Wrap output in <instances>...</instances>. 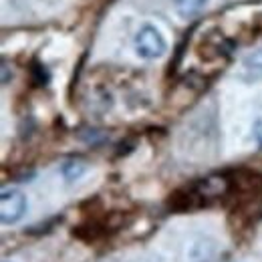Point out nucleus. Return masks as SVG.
<instances>
[{
  "instance_id": "nucleus-5",
  "label": "nucleus",
  "mask_w": 262,
  "mask_h": 262,
  "mask_svg": "<svg viewBox=\"0 0 262 262\" xmlns=\"http://www.w3.org/2000/svg\"><path fill=\"white\" fill-rule=\"evenodd\" d=\"M61 171H63V178H65L67 182H77L87 171V165L83 164V162H79V160H69V162L63 164Z\"/></svg>"
},
{
  "instance_id": "nucleus-6",
  "label": "nucleus",
  "mask_w": 262,
  "mask_h": 262,
  "mask_svg": "<svg viewBox=\"0 0 262 262\" xmlns=\"http://www.w3.org/2000/svg\"><path fill=\"white\" fill-rule=\"evenodd\" d=\"M242 65L246 67L248 71H252V73H262V49H256V51L248 53L242 59Z\"/></svg>"
},
{
  "instance_id": "nucleus-1",
  "label": "nucleus",
  "mask_w": 262,
  "mask_h": 262,
  "mask_svg": "<svg viewBox=\"0 0 262 262\" xmlns=\"http://www.w3.org/2000/svg\"><path fill=\"white\" fill-rule=\"evenodd\" d=\"M167 49L164 34L160 33L154 25H143L135 34V53L141 59H160Z\"/></svg>"
},
{
  "instance_id": "nucleus-3",
  "label": "nucleus",
  "mask_w": 262,
  "mask_h": 262,
  "mask_svg": "<svg viewBox=\"0 0 262 262\" xmlns=\"http://www.w3.org/2000/svg\"><path fill=\"white\" fill-rule=\"evenodd\" d=\"M208 200L210 198L204 194V190L200 188V184H194V186H190L186 190L173 192L169 196V200H167V204H169V208L173 212H192V210H198V208L206 206Z\"/></svg>"
},
{
  "instance_id": "nucleus-2",
  "label": "nucleus",
  "mask_w": 262,
  "mask_h": 262,
  "mask_svg": "<svg viewBox=\"0 0 262 262\" xmlns=\"http://www.w3.org/2000/svg\"><path fill=\"white\" fill-rule=\"evenodd\" d=\"M29 210V200L20 190H2L0 194V220L2 224H16Z\"/></svg>"
},
{
  "instance_id": "nucleus-7",
  "label": "nucleus",
  "mask_w": 262,
  "mask_h": 262,
  "mask_svg": "<svg viewBox=\"0 0 262 262\" xmlns=\"http://www.w3.org/2000/svg\"><path fill=\"white\" fill-rule=\"evenodd\" d=\"M252 135H254V141H256V145H258V147L262 149V117H258V119L254 121Z\"/></svg>"
},
{
  "instance_id": "nucleus-4",
  "label": "nucleus",
  "mask_w": 262,
  "mask_h": 262,
  "mask_svg": "<svg viewBox=\"0 0 262 262\" xmlns=\"http://www.w3.org/2000/svg\"><path fill=\"white\" fill-rule=\"evenodd\" d=\"M173 6L184 18H192L208 6V0H173Z\"/></svg>"
}]
</instances>
